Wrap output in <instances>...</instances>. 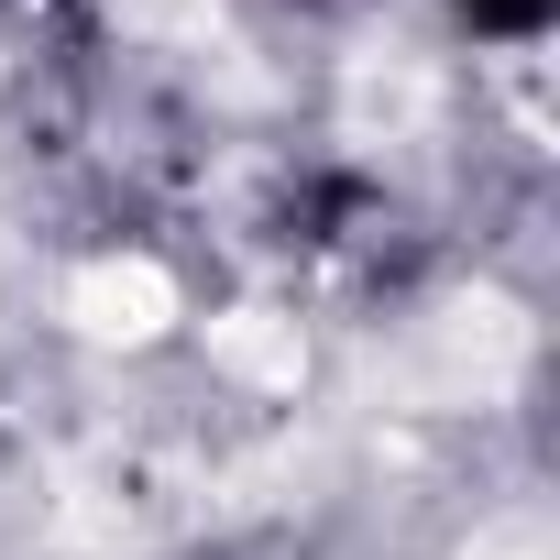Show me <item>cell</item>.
Here are the masks:
<instances>
[{
	"mask_svg": "<svg viewBox=\"0 0 560 560\" xmlns=\"http://www.w3.org/2000/svg\"><path fill=\"white\" fill-rule=\"evenodd\" d=\"M451 12H462L472 34H505V45H516V34H538V23H549V0H451Z\"/></svg>",
	"mask_w": 560,
	"mask_h": 560,
	"instance_id": "6da1fadb",
	"label": "cell"
}]
</instances>
